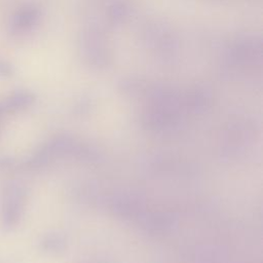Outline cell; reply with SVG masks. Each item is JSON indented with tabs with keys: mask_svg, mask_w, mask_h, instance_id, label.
Listing matches in <instances>:
<instances>
[{
	"mask_svg": "<svg viewBox=\"0 0 263 263\" xmlns=\"http://www.w3.org/2000/svg\"><path fill=\"white\" fill-rule=\"evenodd\" d=\"M35 16H36V13L32 9L18 10L13 15V20H12L13 26L16 29H26L33 24Z\"/></svg>",
	"mask_w": 263,
	"mask_h": 263,
	"instance_id": "6da1fadb",
	"label": "cell"
},
{
	"mask_svg": "<svg viewBox=\"0 0 263 263\" xmlns=\"http://www.w3.org/2000/svg\"><path fill=\"white\" fill-rule=\"evenodd\" d=\"M31 97L29 93L26 92H15L6 102L7 108L10 109H18L22 108L23 106H26L30 103Z\"/></svg>",
	"mask_w": 263,
	"mask_h": 263,
	"instance_id": "7a4b0ae2",
	"label": "cell"
},
{
	"mask_svg": "<svg viewBox=\"0 0 263 263\" xmlns=\"http://www.w3.org/2000/svg\"><path fill=\"white\" fill-rule=\"evenodd\" d=\"M12 74V67L6 61H0V76H10Z\"/></svg>",
	"mask_w": 263,
	"mask_h": 263,
	"instance_id": "3957f363",
	"label": "cell"
}]
</instances>
